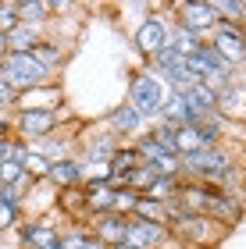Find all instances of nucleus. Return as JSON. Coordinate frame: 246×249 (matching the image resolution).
I'll return each instance as SVG.
<instances>
[{"instance_id":"obj_33","label":"nucleus","mask_w":246,"mask_h":249,"mask_svg":"<svg viewBox=\"0 0 246 249\" xmlns=\"http://www.w3.org/2000/svg\"><path fill=\"white\" fill-rule=\"evenodd\" d=\"M136 203H139L136 192H129V189H114V213H118V217H132Z\"/></svg>"},{"instance_id":"obj_2","label":"nucleus","mask_w":246,"mask_h":249,"mask_svg":"<svg viewBox=\"0 0 246 249\" xmlns=\"http://www.w3.org/2000/svg\"><path fill=\"white\" fill-rule=\"evenodd\" d=\"M168 39H171V11L168 7L147 11L143 21H136V29H132V47H136V53L143 57V64H147L153 53H161L168 47Z\"/></svg>"},{"instance_id":"obj_24","label":"nucleus","mask_w":246,"mask_h":249,"mask_svg":"<svg viewBox=\"0 0 246 249\" xmlns=\"http://www.w3.org/2000/svg\"><path fill=\"white\" fill-rule=\"evenodd\" d=\"M153 182H157V167L147 164V160H143L136 171H129L125 178H121V185H125L129 192H136V196H147V189H150Z\"/></svg>"},{"instance_id":"obj_29","label":"nucleus","mask_w":246,"mask_h":249,"mask_svg":"<svg viewBox=\"0 0 246 249\" xmlns=\"http://www.w3.org/2000/svg\"><path fill=\"white\" fill-rule=\"evenodd\" d=\"M178 182H182V178H164V175H157V182L147 189V196L157 199V203H175V196H178Z\"/></svg>"},{"instance_id":"obj_15","label":"nucleus","mask_w":246,"mask_h":249,"mask_svg":"<svg viewBox=\"0 0 246 249\" xmlns=\"http://www.w3.org/2000/svg\"><path fill=\"white\" fill-rule=\"evenodd\" d=\"M178 96L186 100V107H189V118H193V121H207L210 114H218V96L210 93V89H207L204 82H193V86H186Z\"/></svg>"},{"instance_id":"obj_3","label":"nucleus","mask_w":246,"mask_h":249,"mask_svg":"<svg viewBox=\"0 0 246 249\" xmlns=\"http://www.w3.org/2000/svg\"><path fill=\"white\" fill-rule=\"evenodd\" d=\"M207 47L225 61L232 71H243L246 68V25H236V21H218L207 36Z\"/></svg>"},{"instance_id":"obj_36","label":"nucleus","mask_w":246,"mask_h":249,"mask_svg":"<svg viewBox=\"0 0 246 249\" xmlns=\"http://www.w3.org/2000/svg\"><path fill=\"white\" fill-rule=\"evenodd\" d=\"M21 175H25V167H21V164H15V160H0V185H15Z\"/></svg>"},{"instance_id":"obj_10","label":"nucleus","mask_w":246,"mask_h":249,"mask_svg":"<svg viewBox=\"0 0 246 249\" xmlns=\"http://www.w3.org/2000/svg\"><path fill=\"white\" fill-rule=\"evenodd\" d=\"M54 210L64 224H89V207H86V185H72V189H57Z\"/></svg>"},{"instance_id":"obj_35","label":"nucleus","mask_w":246,"mask_h":249,"mask_svg":"<svg viewBox=\"0 0 246 249\" xmlns=\"http://www.w3.org/2000/svg\"><path fill=\"white\" fill-rule=\"evenodd\" d=\"M29 150H32V142L18 139V135H11V139H7V150H4V160H15V164H21V160L29 157Z\"/></svg>"},{"instance_id":"obj_13","label":"nucleus","mask_w":246,"mask_h":249,"mask_svg":"<svg viewBox=\"0 0 246 249\" xmlns=\"http://www.w3.org/2000/svg\"><path fill=\"white\" fill-rule=\"evenodd\" d=\"M89 235L100 242V246H107V249H114L125 242V235H129V217H118V213H104V217H93L86 224Z\"/></svg>"},{"instance_id":"obj_31","label":"nucleus","mask_w":246,"mask_h":249,"mask_svg":"<svg viewBox=\"0 0 246 249\" xmlns=\"http://www.w3.org/2000/svg\"><path fill=\"white\" fill-rule=\"evenodd\" d=\"M147 139H153V142L161 146V150L175 153V128H171V124H164V121H150V124H147Z\"/></svg>"},{"instance_id":"obj_6","label":"nucleus","mask_w":246,"mask_h":249,"mask_svg":"<svg viewBox=\"0 0 246 249\" xmlns=\"http://www.w3.org/2000/svg\"><path fill=\"white\" fill-rule=\"evenodd\" d=\"M168 11H171L175 25L196 32V36H204V39L210 36V29L218 25V15H214V7H210V0H178V4H171Z\"/></svg>"},{"instance_id":"obj_20","label":"nucleus","mask_w":246,"mask_h":249,"mask_svg":"<svg viewBox=\"0 0 246 249\" xmlns=\"http://www.w3.org/2000/svg\"><path fill=\"white\" fill-rule=\"evenodd\" d=\"M86 207H89V221L114 213V185H86Z\"/></svg>"},{"instance_id":"obj_32","label":"nucleus","mask_w":246,"mask_h":249,"mask_svg":"<svg viewBox=\"0 0 246 249\" xmlns=\"http://www.w3.org/2000/svg\"><path fill=\"white\" fill-rule=\"evenodd\" d=\"M21 221H25V210L21 207H4V203H0V235H4V239H11V235L18 231Z\"/></svg>"},{"instance_id":"obj_8","label":"nucleus","mask_w":246,"mask_h":249,"mask_svg":"<svg viewBox=\"0 0 246 249\" xmlns=\"http://www.w3.org/2000/svg\"><path fill=\"white\" fill-rule=\"evenodd\" d=\"M125 242L136 246V249H171L175 235H171V228H164V224H150V221L129 217V235H125Z\"/></svg>"},{"instance_id":"obj_11","label":"nucleus","mask_w":246,"mask_h":249,"mask_svg":"<svg viewBox=\"0 0 246 249\" xmlns=\"http://www.w3.org/2000/svg\"><path fill=\"white\" fill-rule=\"evenodd\" d=\"M210 192H214V185H207V182H196V178H182V182H178L175 207L182 210V213H204V217H207V207H210Z\"/></svg>"},{"instance_id":"obj_26","label":"nucleus","mask_w":246,"mask_h":249,"mask_svg":"<svg viewBox=\"0 0 246 249\" xmlns=\"http://www.w3.org/2000/svg\"><path fill=\"white\" fill-rule=\"evenodd\" d=\"M47 18H50V7L43 0H18V21H29L47 32Z\"/></svg>"},{"instance_id":"obj_17","label":"nucleus","mask_w":246,"mask_h":249,"mask_svg":"<svg viewBox=\"0 0 246 249\" xmlns=\"http://www.w3.org/2000/svg\"><path fill=\"white\" fill-rule=\"evenodd\" d=\"M29 53H32V61L43 64L50 75H57V71H61V64H64V47H61V39H54V36H43Z\"/></svg>"},{"instance_id":"obj_21","label":"nucleus","mask_w":246,"mask_h":249,"mask_svg":"<svg viewBox=\"0 0 246 249\" xmlns=\"http://www.w3.org/2000/svg\"><path fill=\"white\" fill-rule=\"evenodd\" d=\"M132 217L150 221V224H164V228H168V224H171V203H157V199H150V196H139Z\"/></svg>"},{"instance_id":"obj_22","label":"nucleus","mask_w":246,"mask_h":249,"mask_svg":"<svg viewBox=\"0 0 246 249\" xmlns=\"http://www.w3.org/2000/svg\"><path fill=\"white\" fill-rule=\"evenodd\" d=\"M157 121L171 124V128H182V124H189L193 118H189V107H186L182 96H178V93H168V100H164L161 110H157Z\"/></svg>"},{"instance_id":"obj_18","label":"nucleus","mask_w":246,"mask_h":249,"mask_svg":"<svg viewBox=\"0 0 246 249\" xmlns=\"http://www.w3.org/2000/svg\"><path fill=\"white\" fill-rule=\"evenodd\" d=\"M43 36H47L43 29L29 25V21H18V25L4 36V39H7V53H29V50L36 47V43H39Z\"/></svg>"},{"instance_id":"obj_34","label":"nucleus","mask_w":246,"mask_h":249,"mask_svg":"<svg viewBox=\"0 0 246 249\" xmlns=\"http://www.w3.org/2000/svg\"><path fill=\"white\" fill-rule=\"evenodd\" d=\"M18 25V0H0V36Z\"/></svg>"},{"instance_id":"obj_37","label":"nucleus","mask_w":246,"mask_h":249,"mask_svg":"<svg viewBox=\"0 0 246 249\" xmlns=\"http://www.w3.org/2000/svg\"><path fill=\"white\" fill-rule=\"evenodd\" d=\"M0 249H15V246H11V242L4 239V235H0Z\"/></svg>"},{"instance_id":"obj_4","label":"nucleus","mask_w":246,"mask_h":249,"mask_svg":"<svg viewBox=\"0 0 246 249\" xmlns=\"http://www.w3.org/2000/svg\"><path fill=\"white\" fill-rule=\"evenodd\" d=\"M61 121H64L61 107H54V110H11V128H15V135L25 139V142H39V139L57 135Z\"/></svg>"},{"instance_id":"obj_27","label":"nucleus","mask_w":246,"mask_h":249,"mask_svg":"<svg viewBox=\"0 0 246 249\" xmlns=\"http://www.w3.org/2000/svg\"><path fill=\"white\" fill-rule=\"evenodd\" d=\"M171 47L182 53V57H189V53H196L200 47H204V36H196V32H189V29H182V25H175L171 21Z\"/></svg>"},{"instance_id":"obj_12","label":"nucleus","mask_w":246,"mask_h":249,"mask_svg":"<svg viewBox=\"0 0 246 249\" xmlns=\"http://www.w3.org/2000/svg\"><path fill=\"white\" fill-rule=\"evenodd\" d=\"M61 104H64L61 82H47V86H36V89L18 93L15 110H54V107H61Z\"/></svg>"},{"instance_id":"obj_5","label":"nucleus","mask_w":246,"mask_h":249,"mask_svg":"<svg viewBox=\"0 0 246 249\" xmlns=\"http://www.w3.org/2000/svg\"><path fill=\"white\" fill-rule=\"evenodd\" d=\"M0 78H4L7 86H15L18 93L54 82V75H50L43 64L32 61V53H7V57L0 61Z\"/></svg>"},{"instance_id":"obj_28","label":"nucleus","mask_w":246,"mask_h":249,"mask_svg":"<svg viewBox=\"0 0 246 249\" xmlns=\"http://www.w3.org/2000/svg\"><path fill=\"white\" fill-rule=\"evenodd\" d=\"M89 228L86 224H68V228L61 231V239H57V249H86L89 246Z\"/></svg>"},{"instance_id":"obj_30","label":"nucleus","mask_w":246,"mask_h":249,"mask_svg":"<svg viewBox=\"0 0 246 249\" xmlns=\"http://www.w3.org/2000/svg\"><path fill=\"white\" fill-rule=\"evenodd\" d=\"M21 167H25V175L32 178V182H47V178H50V160H47V157H43V153H36V150H29V157H25V160H21Z\"/></svg>"},{"instance_id":"obj_1","label":"nucleus","mask_w":246,"mask_h":249,"mask_svg":"<svg viewBox=\"0 0 246 249\" xmlns=\"http://www.w3.org/2000/svg\"><path fill=\"white\" fill-rule=\"evenodd\" d=\"M168 93H171V89H168L161 78L143 64L139 71H132V78H129V96L125 100L136 107V114L150 124V121H157V110H161V104L168 100Z\"/></svg>"},{"instance_id":"obj_14","label":"nucleus","mask_w":246,"mask_h":249,"mask_svg":"<svg viewBox=\"0 0 246 249\" xmlns=\"http://www.w3.org/2000/svg\"><path fill=\"white\" fill-rule=\"evenodd\" d=\"M218 118H225L228 124L246 121V78H236L218 93Z\"/></svg>"},{"instance_id":"obj_9","label":"nucleus","mask_w":246,"mask_h":249,"mask_svg":"<svg viewBox=\"0 0 246 249\" xmlns=\"http://www.w3.org/2000/svg\"><path fill=\"white\" fill-rule=\"evenodd\" d=\"M104 128H107V132H114L118 139L125 142V139H139L143 128H147V121L136 114V107H132L129 100H121L118 107H111L107 114H104Z\"/></svg>"},{"instance_id":"obj_7","label":"nucleus","mask_w":246,"mask_h":249,"mask_svg":"<svg viewBox=\"0 0 246 249\" xmlns=\"http://www.w3.org/2000/svg\"><path fill=\"white\" fill-rule=\"evenodd\" d=\"M75 142H79L75 157H79L82 164H111V157H114L118 146H121V139L107 128H100L93 135H82V139H75Z\"/></svg>"},{"instance_id":"obj_38","label":"nucleus","mask_w":246,"mask_h":249,"mask_svg":"<svg viewBox=\"0 0 246 249\" xmlns=\"http://www.w3.org/2000/svg\"><path fill=\"white\" fill-rule=\"evenodd\" d=\"M114 249H136V246H129V242H121V246H114Z\"/></svg>"},{"instance_id":"obj_19","label":"nucleus","mask_w":246,"mask_h":249,"mask_svg":"<svg viewBox=\"0 0 246 249\" xmlns=\"http://www.w3.org/2000/svg\"><path fill=\"white\" fill-rule=\"evenodd\" d=\"M218 68H225V61L207 47V39H204V47H200L196 53H189V57H186V71L193 75V78H200V82H204L210 71H218Z\"/></svg>"},{"instance_id":"obj_25","label":"nucleus","mask_w":246,"mask_h":249,"mask_svg":"<svg viewBox=\"0 0 246 249\" xmlns=\"http://www.w3.org/2000/svg\"><path fill=\"white\" fill-rule=\"evenodd\" d=\"M139 164H143V157H139V150L132 142H121L118 153L111 157V171H114V178H125L129 171H136Z\"/></svg>"},{"instance_id":"obj_23","label":"nucleus","mask_w":246,"mask_h":249,"mask_svg":"<svg viewBox=\"0 0 246 249\" xmlns=\"http://www.w3.org/2000/svg\"><path fill=\"white\" fill-rule=\"evenodd\" d=\"M196 150H207L200 124H196V121H189V124H182V128H175V153H178V157H186V153H196Z\"/></svg>"},{"instance_id":"obj_16","label":"nucleus","mask_w":246,"mask_h":249,"mask_svg":"<svg viewBox=\"0 0 246 249\" xmlns=\"http://www.w3.org/2000/svg\"><path fill=\"white\" fill-rule=\"evenodd\" d=\"M47 182L54 189H72V185H82V160L79 157H64V160H54L50 164V178Z\"/></svg>"}]
</instances>
